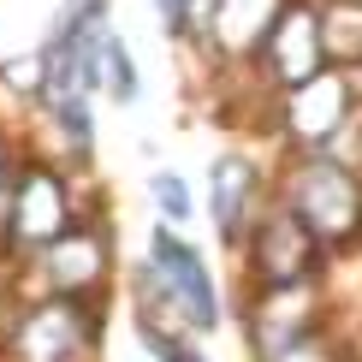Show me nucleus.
Wrapping results in <instances>:
<instances>
[{"mask_svg": "<svg viewBox=\"0 0 362 362\" xmlns=\"http://www.w3.org/2000/svg\"><path fill=\"white\" fill-rule=\"evenodd\" d=\"M285 208L297 214V226L321 244L327 255L362 250V173L339 155H297L291 185L279 196Z\"/></svg>", "mask_w": 362, "mask_h": 362, "instance_id": "nucleus-2", "label": "nucleus"}, {"mask_svg": "<svg viewBox=\"0 0 362 362\" xmlns=\"http://www.w3.org/2000/svg\"><path fill=\"white\" fill-rule=\"evenodd\" d=\"M101 89L119 101V107H137L143 101V71H137V54H131V42L107 30V42H101Z\"/></svg>", "mask_w": 362, "mask_h": 362, "instance_id": "nucleus-10", "label": "nucleus"}, {"mask_svg": "<svg viewBox=\"0 0 362 362\" xmlns=\"http://www.w3.org/2000/svg\"><path fill=\"white\" fill-rule=\"evenodd\" d=\"M0 83L12 89V101H36L42 107V95H48V66H42V48L36 54H12V59H0Z\"/></svg>", "mask_w": 362, "mask_h": 362, "instance_id": "nucleus-11", "label": "nucleus"}, {"mask_svg": "<svg viewBox=\"0 0 362 362\" xmlns=\"http://www.w3.org/2000/svg\"><path fill=\"white\" fill-rule=\"evenodd\" d=\"M101 339V297H30V303L0 327V351L12 362H89Z\"/></svg>", "mask_w": 362, "mask_h": 362, "instance_id": "nucleus-3", "label": "nucleus"}, {"mask_svg": "<svg viewBox=\"0 0 362 362\" xmlns=\"http://www.w3.org/2000/svg\"><path fill=\"white\" fill-rule=\"evenodd\" d=\"M59 131V148H66L71 167H89V155H95V95L89 89H66V95H48L42 101Z\"/></svg>", "mask_w": 362, "mask_h": 362, "instance_id": "nucleus-9", "label": "nucleus"}, {"mask_svg": "<svg viewBox=\"0 0 362 362\" xmlns=\"http://www.w3.org/2000/svg\"><path fill=\"white\" fill-rule=\"evenodd\" d=\"M279 12H285V0H196L185 42H196V48H208L220 59H255Z\"/></svg>", "mask_w": 362, "mask_h": 362, "instance_id": "nucleus-6", "label": "nucleus"}, {"mask_svg": "<svg viewBox=\"0 0 362 362\" xmlns=\"http://www.w3.org/2000/svg\"><path fill=\"white\" fill-rule=\"evenodd\" d=\"M42 274H48L54 291L66 297H101L113 279V250H107V226H101V214L78 220L66 238H54L48 250H42Z\"/></svg>", "mask_w": 362, "mask_h": 362, "instance_id": "nucleus-7", "label": "nucleus"}, {"mask_svg": "<svg viewBox=\"0 0 362 362\" xmlns=\"http://www.w3.org/2000/svg\"><path fill=\"white\" fill-rule=\"evenodd\" d=\"M208 190H214L208 214H214L226 250H244L250 226L262 220V208H267V196H262V167H255L244 148H226L214 167H208Z\"/></svg>", "mask_w": 362, "mask_h": 362, "instance_id": "nucleus-8", "label": "nucleus"}, {"mask_svg": "<svg viewBox=\"0 0 362 362\" xmlns=\"http://www.w3.org/2000/svg\"><path fill=\"white\" fill-rule=\"evenodd\" d=\"M155 6V24L167 42H185L190 36V18H196V0H148Z\"/></svg>", "mask_w": 362, "mask_h": 362, "instance_id": "nucleus-13", "label": "nucleus"}, {"mask_svg": "<svg viewBox=\"0 0 362 362\" xmlns=\"http://www.w3.org/2000/svg\"><path fill=\"white\" fill-rule=\"evenodd\" d=\"M143 274H148V285H155V297L190 327V333H214V327H220L226 309H220L214 274H208L202 250L185 244L178 226H155V232H148V262H143Z\"/></svg>", "mask_w": 362, "mask_h": 362, "instance_id": "nucleus-4", "label": "nucleus"}, {"mask_svg": "<svg viewBox=\"0 0 362 362\" xmlns=\"http://www.w3.org/2000/svg\"><path fill=\"white\" fill-rule=\"evenodd\" d=\"M83 220L78 208V178L48 155H24L12 160L6 178V226H0V262L6 267H36L42 250L54 238H66Z\"/></svg>", "mask_w": 362, "mask_h": 362, "instance_id": "nucleus-1", "label": "nucleus"}, {"mask_svg": "<svg viewBox=\"0 0 362 362\" xmlns=\"http://www.w3.org/2000/svg\"><path fill=\"white\" fill-rule=\"evenodd\" d=\"M148 196H155V208H160V226H190L196 202H190V185L178 173H148Z\"/></svg>", "mask_w": 362, "mask_h": 362, "instance_id": "nucleus-12", "label": "nucleus"}, {"mask_svg": "<svg viewBox=\"0 0 362 362\" xmlns=\"http://www.w3.org/2000/svg\"><path fill=\"white\" fill-rule=\"evenodd\" d=\"M327 66H333V59H327L321 6H309V0H285V12L274 18L262 54H255V71H267L279 89H297V83H309L315 71H327Z\"/></svg>", "mask_w": 362, "mask_h": 362, "instance_id": "nucleus-5", "label": "nucleus"}]
</instances>
